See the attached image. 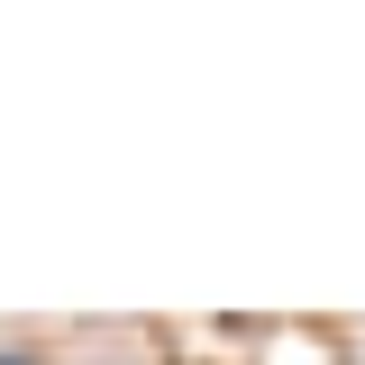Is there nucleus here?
Masks as SVG:
<instances>
[{
	"mask_svg": "<svg viewBox=\"0 0 365 365\" xmlns=\"http://www.w3.org/2000/svg\"><path fill=\"white\" fill-rule=\"evenodd\" d=\"M0 365H19V356H0Z\"/></svg>",
	"mask_w": 365,
	"mask_h": 365,
	"instance_id": "nucleus-1",
	"label": "nucleus"
}]
</instances>
